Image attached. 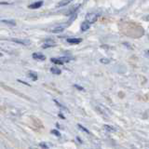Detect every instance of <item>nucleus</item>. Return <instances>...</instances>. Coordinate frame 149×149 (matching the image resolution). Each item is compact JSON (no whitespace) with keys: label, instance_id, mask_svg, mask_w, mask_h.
Segmentation results:
<instances>
[{"label":"nucleus","instance_id":"f257e3e1","mask_svg":"<svg viewBox=\"0 0 149 149\" xmlns=\"http://www.w3.org/2000/svg\"><path fill=\"white\" fill-rule=\"evenodd\" d=\"M98 17H99V14L95 12H91V13H88L86 16V21L90 23H93L97 21Z\"/></svg>","mask_w":149,"mask_h":149},{"label":"nucleus","instance_id":"f03ea898","mask_svg":"<svg viewBox=\"0 0 149 149\" xmlns=\"http://www.w3.org/2000/svg\"><path fill=\"white\" fill-rule=\"evenodd\" d=\"M33 58L36 60V61H40V62H42V61H45L46 60V56L42 54L41 52H35L33 54Z\"/></svg>","mask_w":149,"mask_h":149},{"label":"nucleus","instance_id":"7ed1b4c3","mask_svg":"<svg viewBox=\"0 0 149 149\" xmlns=\"http://www.w3.org/2000/svg\"><path fill=\"white\" fill-rule=\"evenodd\" d=\"M67 61H69L68 59H65V58H62V59H57V58H51L50 59V62H52L53 63H55V64H63L64 62H67Z\"/></svg>","mask_w":149,"mask_h":149},{"label":"nucleus","instance_id":"20e7f679","mask_svg":"<svg viewBox=\"0 0 149 149\" xmlns=\"http://www.w3.org/2000/svg\"><path fill=\"white\" fill-rule=\"evenodd\" d=\"M56 46V44L54 41H52V40H47V41L43 44V46H42V48L43 49H49V48H51V47H55Z\"/></svg>","mask_w":149,"mask_h":149},{"label":"nucleus","instance_id":"39448f33","mask_svg":"<svg viewBox=\"0 0 149 149\" xmlns=\"http://www.w3.org/2000/svg\"><path fill=\"white\" fill-rule=\"evenodd\" d=\"M42 5H43V1H37V2H35V3H33V4L30 5L29 9H39Z\"/></svg>","mask_w":149,"mask_h":149},{"label":"nucleus","instance_id":"423d86ee","mask_svg":"<svg viewBox=\"0 0 149 149\" xmlns=\"http://www.w3.org/2000/svg\"><path fill=\"white\" fill-rule=\"evenodd\" d=\"M90 22H88L86 21V22H84L81 23L80 28H81V31L85 32V31H87V30H89V29H90Z\"/></svg>","mask_w":149,"mask_h":149},{"label":"nucleus","instance_id":"0eeeda50","mask_svg":"<svg viewBox=\"0 0 149 149\" xmlns=\"http://www.w3.org/2000/svg\"><path fill=\"white\" fill-rule=\"evenodd\" d=\"M0 23H4V24L12 25V26L16 25V22L13 21V20H1V21H0Z\"/></svg>","mask_w":149,"mask_h":149},{"label":"nucleus","instance_id":"6e6552de","mask_svg":"<svg viewBox=\"0 0 149 149\" xmlns=\"http://www.w3.org/2000/svg\"><path fill=\"white\" fill-rule=\"evenodd\" d=\"M13 42H16V43H19V44H22V45H29V40H22V39H16V38H13L12 39Z\"/></svg>","mask_w":149,"mask_h":149},{"label":"nucleus","instance_id":"1a4fd4ad","mask_svg":"<svg viewBox=\"0 0 149 149\" xmlns=\"http://www.w3.org/2000/svg\"><path fill=\"white\" fill-rule=\"evenodd\" d=\"M73 0H62V1H60L58 4H57V7H64V6H67L69 5L71 2H72Z\"/></svg>","mask_w":149,"mask_h":149},{"label":"nucleus","instance_id":"9d476101","mask_svg":"<svg viewBox=\"0 0 149 149\" xmlns=\"http://www.w3.org/2000/svg\"><path fill=\"white\" fill-rule=\"evenodd\" d=\"M81 41H82L81 38H68L67 39V42L70 44H79Z\"/></svg>","mask_w":149,"mask_h":149},{"label":"nucleus","instance_id":"9b49d317","mask_svg":"<svg viewBox=\"0 0 149 149\" xmlns=\"http://www.w3.org/2000/svg\"><path fill=\"white\" fill-rule=\"evenodd\" d=\"M63 30H64V27L63 26H57V27H55V28H53L51 30V32L54 33V34H59L61 32H63Z\"/></svg>","mask_w":149,"mask_h":149},{"label":"nucleus","instance_id":"f8f14e48","mask_svg":"<svg viewBox=\"0 0 149 149\" xmlns=\"http://www.w3.org/2000/svg\"><path fill=\"white\" fill-rule=\"evenodd\" d=\"M50 71H51V73L55 74H61V73H62V71H61L59 68H57L56 66L52 67V68H50Z\"/></svg>","mask_w":149,"mask_h":149},{"label":"nucleus","instance_id":"ddd939ff","mask_svg":"<svg viewBox=\"0 0 149 149\" xmlns=\"http://www.w3.org/2000/svg\"><path fill=\"white\" fill-rule=\"evenodd\" d=\"M28 76H29V77H31V78L33 80H35V81L37 79V74H36V73L33 72V71H30V72L28 73Z\"/></svg>","mask_w":149,"mask_h":149},{"label":"nucleus","instance_id":"4468645a","mask_svg":"<svg viewBox=\"0 0 149 149\" xmlns=\"http://www.w3.org/2000/svg\"><path fill=\"white\" fill-rule=\"evenodd\" d=\"M77 127H78V128L80 129V130H81V131H85V133H88V134H89V133H90V131H89V130H87V129H86L85 127H83V126H82V125H80V124H78V125H77Z\"/></svg>","mask_w":149,"mask_h":149},{"label":"nucleus","instance_id":"2eb2a0df","mask_svg":"<svg viewBox=\"0 0 149 149\" xmlns=\"http://www.w3.org/2000/svg\"><path fill=\"white\" fill-rule=\"evenodd\" d=\"M104 129H105L106 131H114L115 129L113 127L109 126V125H104Z\"/></svg>","mask_w":149,"mask_h":149},{"label":"nucleus","instance_id":"dca6fc26","mask_svg":"<svg viewBox=\"0 0 149 149\" xmlns=\"http://www.w3.org/2000/svg\"><path fill=\"white\" fill-rule=\"evenodd\" d=\"M100 62L102 63H104V64H107V63H110V60L109 59H101L100 60Z\"/></svg>","mask_w":149,"mask_h":149},{"label":"nucleus","instance_id":"f3484780","mask_svg":"<svg viewBox=\"0 0 149 149\" xmlns=\"http://www.w3.org/2000/svg\"><path fill=\"white\" fill-rule=\"evenodd\" d=\"M51 133L55 134L57 137H60V136H61V133H60L57 130H52V131H51Z\"/></svg>","mask_w":149,"mask_h":149},{"label":"nucleus","instance_id":"a211bd4d","mask_svg":"<svg viewBox=\"0 0 149 149\" xmlns=\"http://www.w3.org/2000/svg\"><path fill=\"white\" fill-rule=\"evenodd\" d=\"M74 87H76V89H77V90H84L83 88H82V87H80V86H78V85H74Z\"/></svg>","mask_w":149,"mask_h":149},{"label":"nucleus","instance_id":"6ab92c4d","mask_svg":"<svg viewBox=\"0 0 149 149\" xmlns=\"http://www.w3.org/2000/svg\"><path fill=\"white\" fill-rule=\"evenodd\" d=\"M40 145H41V146L44 147V148H49V146H48V145H47V144H41Z\"/></svg>","mask_w":149,"mask_h":149},{"label":"nucleus","instance_id":"aec40b11","mask_svg":"<svg viewBox=\"0 0 149 149\" xmlns=\"http://www.w3.org/2000/svg\"><path fill=\"white\" fill-rule=\"evenodd\" d=\"M0 56H1V53H0Z\"/></svg>","mask_w":149,"mask_h":149}]
</instances>
